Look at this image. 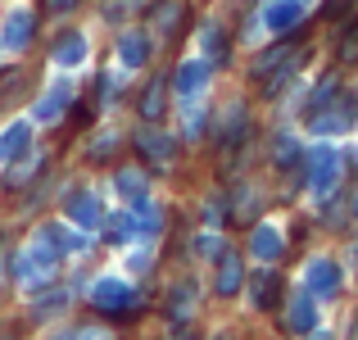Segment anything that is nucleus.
Returning a JSON list of instances; mask_svg holds the SVG:
<instances>
[{"label": "nucleus", "mask_w": 358, "mask_h": 340, "mask_svg": "<svg viewBox=\"0 0 358 340\" xmlns=\"http://www.w3.org/2000/svg\"><path fill=\"white\" fill-rule=\"evenodd\" d=\"M59 263H64V250H59V241H55V222H50L32 236V245L18 254L14 268H18V281H23L27 290H45V286H55Z\"/></svg>", "instance_id": "1"}, {"label": "nucleus", "mask_w": 358, "mask_h": 340, "mask_svg": "<svg viewBox=\"0 0 358 340\" xmlns=\"http://www.w3.org/2000/svg\"><path fill=\"white\" fill-rule=\"evenodd\" d=\"M87 36L82 32H64L59 41H55V50H50V59L59 64V69H78V64H87Z\"/></svg>", "instance_id": "8"}, {"label": "nucleus", "mask_w": 358, "mask_h": 340, "mask_svg": "<svg viewBox=\"0 0 358 340\" xmlns=\"http://www.w3.org/2000/svg\"><path fill=\"white\" fill-rule=\"evenodd\" d=\"M118 59L127 69H145L150 64V36L145 32H122L118 36Z\"/></svg>", "instance_id": "11"}, {"label": "nucleus", "mask_w": 358, "mask_h": 340, "mask_svg": "<svg viewBox=\"0 0 358 340\" xmlns=\"http://www.w3.org/2000/svg\"><path fill=\"white\" fill-rule=\"evenodd\" d=\"M299 18V5H281V9H272V27H290Z\"/></svg>", "instance_id": "22"}, {"label": "nucleus", "mask_w": 358, "mask_h": 340, "mask_svg": "<svg viewBox=\"0 0 358 340\" xmlns=\"http://www.w3.org/2000/svg\"><path fill=\"white\" fill-rule=\"evenodd\" d=\"M182 23H186V5L182 0H159V5L150 9V27H155L159 36H177Z\"/></svg>", "instance_id": "10"}, {"label": "nucleus", "mask_w": 358, "mask_h": 340, "mask_svg": "<svg viewBox=\"0 0 358 340\" xmlns=\"http://www.w3.org/2000/svg\"><path fill=\"white\" fill-rule=\"evenodd\" d=\"M27 150H32V122H9L5 132H0V164H14V159H23Z\"/></svg>", "instance_id": "7"}, {"label": "nucleus", "mask_w": 358, "mask_h": 340, "mask_svg": "<svg viewBox=\"0 0 358 340\" xmlns=\"http://www.w3.org/2000/svg\"><path fill=\"white\" fill-rule=\"evenodd\" d=\"M64 213H69V222L78 227V232H96V227L105 222V204H100L96 191H73L69 204H64Z\"/></svg>", "instance_id": "3"}, {"label": "nucleus", "mask_w": 358, "mask_h": 340, "mask_svg": "<svg viewBox=\"0 0 358 340\" xmlns=\"http://www.w3.org/2000/svg\"><path fill=\"white\" fill-rule=\"evenodd\" d=\"M191 309H195V286L186 281V286H177V290H173V299H168V318H177V323H182Z\"/></svg>", "instance_id": "16"}, {"label": "nucleus", "mask_w": 358, "mask_h": 340, "mask_svg": "<svg viewBox=\"0 0 358 340\" xmlns=\"http://www.w3.org/2000/svg\"><path fill=\"white\" fill-rule=\"evenodd\" d=\"M272 295H277V277H268V272H263V277H254V304L268 309Z\"/></svg>", "instance_id": "20"}, {"label": "nucleus", "mask_w": 358, "mask_h": 340, "mask_svg": "<svg viewBox=\"0 0 358 340\" xmlns=\"http://www.w3.org/2000/svg\"><path fill=\"white\" fill-rule=\"evenodd\" d=\"M9 272H14V259H9V250H0V286H5Z\"/></svg>", "instance_id": "24"}, {"label": "nucleus", "mask_w": 358, "mask_h": 340, "mask_svg": "<svg viewBox=\"0 0 358 340\" xmlns=\"http://www.w3.org/2000/svg\"><path fill=\"white\" fill-rule=\"evenodd\" d=\"M254 254H263V259H277V254H281L277 232H268V227H263V232H254Z\"/></svg>", "instance_id": "18"}, {"label": "nucleus", "mask_w": 358, "mask_h": 340, "mask_svg": "<svg viewBox=\"0 0 358 340\" xmlns=\"http://www.w3.org/2000/svg\"><path fill=\"white\" fill-rule=\"evenodd\" d=\"M41 164H45V159L36 155V150H27L23 159H14V164H9V173H5V186H9V191H18V186H27V182L36 177V168H41Z\"/></svg>", "instance_id": "14"}, {"label": "nucleus", "mask_w": 358, "mask_h": 340, "mask_svg": "<svg viewBox=\"0 0 358 340\" xmlns=\"http://www.w3.org/2000/svg\"><path fill=\"white\" fill-rule=\"evenodd\" d=\"M91 304L109 318H127V313L141 309V295L131 290V281H122V277H100L96 286H91Z\"/></svg>", "instance_id": "2"}, {"label": "nucleus", "mask_w": 358, "mask_h": 340, "mask_svg": "<svg viewBox=\"0 0 358 340\" xmlns=\"http://www.w3.org/2000/svg\"><path fill=\"white\" fill-rule=\"evenodd\" d=\"M105 232H109V241H131V209H118L114 218H105Z\"/></svg>", "instance_id": "17"}, {"label": "nucleus", "mask_w": 358, "mask_h": 340, "mask_svg": "<svg viewBox=\"0 0 358 340\" xmlns=\"http://www.w3.org/2000/svg\"><path fill=\"white\" fill-rule=\"evenodd\" d=\"M73 96H78V91H73V82H69V78L50 82V87L41 91V100H36L32 118H36V122H59V113L73 105Z\"/></svg>", "instance_id": "4"}, {"label": "nucleus", "mask_w": 358, "mask_h": 340, "mask_svg": "<svg viewBox=\"0 0 358 340\" xmlns=\"http://www.w3.org/2000/svg\"><path fill=\"white\" fill-rule=\"evenodd\" d=\"M32 27H36V14L32 9H9L5 14V50H27L32 45Z\"/></svg>", "instance_id": "5"}, {"label": "nucleus", "mask_w": 358, "mask_h": 340, "mask_svg": "<svg viewBox=\"0 0 358 340\" xmlns=\"http://www.w3.org/2000/svg\"><path fill=\"white\" fill-rule=\"evenodd\" d=\"M236 286H241V259H236V254H222V263H218V290H222V295H236Z\"/></svg>", "instance_id": "15"}, {"label": "nucleus", "mask_w": 358, "mask_h": 340, "mask_svg": "<svg viewBox=\"0 0 358 340\" xmlns=\"http://www.w3.org/2000/svg\"><path fill=\"white\" fill-rule=\"evenodd\" d=\"M136 150H141V159H150L155 168H168V164H173V141H168L159 127H141L136 132Z\"/></svg>", "instance_id": "6"}, {"label": "nucleus", "mask_w": 358, "mask_h": 340, "mask_svg": "<svg viewBox=\"0 0 358 340\" xmlns=\"http://www.w3.org/2000/svg\"><path fill=\"white\" fill-rule=\"evenodd\" d=\"M114 150H118V132H100V136L91 141V150H87V155H91V159L100 164V159H109Z\"/></svg>", "instance_id": "19"}, {"label": "nucleus", "mask_w": 358, "mask_h": 340, "mask_svg": "<svg viewBox=\"0 0 358 340\" xmlns=\"http://www.w3.org/2000/svg\"><path fill=\"white\" fill-rule=\"evenodd\" d=\"M164 100H168V78H150V87L141 91V118L159 122L164 118Z\"/></svg>", "instance_id": "12"}, {"label": "nucleus", "mask_w": 358, "mask_h": 340, "mask_svg": "<svg viewBox=\"0 0 358 340\" xmlns=\"http://www.w3.org/2000/svg\"><path fill=\"white\" fill-rule=\"evenodd\" d=\"M64 340H114V336H109V327H78V332H69Z\"/></svg>", "instance_id": "21"}, {"label": "nucleus", "mask_w": 358, "mask_h": 340, "mask_svg": "<svg viewBox=\"0 0 358 340\" xmlns=\"http://www.w3.org/2000/svg\"><path fill=\"white\" fill-rule=\"evenodd\" d=\"M114 191L127 204H136V200H145V195H150V182H145V173H141V168H122V173L114 177Z\"/></svg>", "instance_id": "13"}, {"label": "nucleus", "mask_w": 358, "mask_h": 340, "mask_svg": "<svg viewBox=\"0 0 358 340\" xmlns=\"http://www.w3.org/2000/svg\"><path fill=\"white\" fill-rule=\"evenodd\" d=\"M204 82H209V69H204L200 59H186V64H177V78H173V87H177V96L182 100H195L204 91Z\"/></svg>", "instance_id": "9"}, {"label": "nucleus", "mask_w": 358, "mask_h": 340, "mask_svg": "<svg viewBox=\"0 0 358 340\" xmlns=\"http://www.w3.org/2000/svg\"><path fill=\"white\" fill-rule=\"evenodd\" d=\"M82 0H45V9H50V14H69V9H78Z\"/></svg>", "instance_id": "23"}]
</instances>
